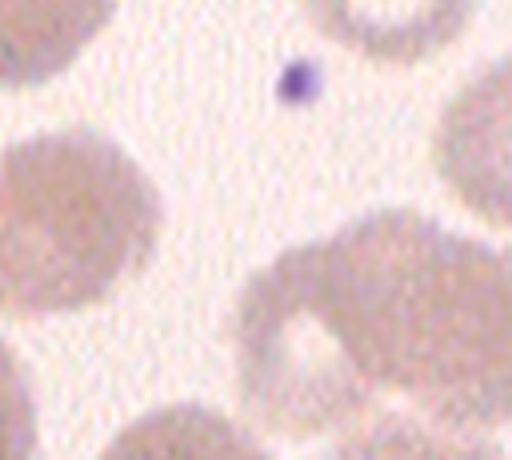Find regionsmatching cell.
Wrapping results in <instances>:
<instances>
[{
    "mask_svg": "<svg viewBox=\"0 0 512 460\" xmlns=\"http://www.w3.org/2000/svg\"><path fill=\"white\" fill-rule=\"evenodd\" d=\"M232 368L244 412L308 440L400 392L448 428L512 424V248L412 208L288 248L240 292Z\"/></svg>",
    "mask_w": 512,
    "mask_h": 460,
    "instance_id": "obj_1",
    "label": "cell"
},
{
    "mask_svg": "<svg viewBox=\"0 0 512 460\" xmlns=\"http://www.w3.org/2000/svg\"><path fill=\"white\" fill-rule=\"evenodd\" d=\"M144 168L88 128L0 148V316L36 320L116 296L160 240Z\"/></svg>",
    "mask_w": 512,
    "mask_h": 460,
    "instance_id": "obj_2",
    "label": "cell"
},
{
    "mask_svg": "<svg viewBox=\"0 0 512 460\" xmlns=\"http://www.w3.org/2000/svg\"><path fill=\"white\" fill-rule=\"evenodd\" d=\"M432 164L472 216L512 228V56L488 60L448 96Z\"/></svg>",
    "mask_w": 512,
    "mask_h": 460,
    "instance_id": "obj_3",
    "label": "cell"
},
{
    "mask_svg": "<svg viewBox=\"0 0 512 460\" xmlns=\"http://www.w3.org/2000/svg\"><path fill=\"white\" fill-rule=\"evenodd\" d=\"M304 8L348 52L380 64H416L468 28L476 0H304Z\"/></svg>",
    "mask_w": 512,
    "mask_h": 460,
    "instance_id": "obj_4",
    "label": "cell"
},
{
    "mask_svg": "<svg viewBox=\"0 0 512 460\" xmlns=\"http://www.w3.org/2000/svg\"><path fill=\"white\" fill-rule=\"evenodd\" d=\"M116 0H0V88L64 72L112 20Z\"/></svg>",
    "mask_w": 512,
    "mask_h": 460,
    "instance_id": "obj_5",
    "label": "cell"
},
{
    "mask_svg": "<svg viewBox=\"0 0 512 460\" xmlns=\"http://www.w3.org/2000/svg\"><path fill=\"white\" fill-rule=\"evenodd\" d=\"M100 460H268V452L224 412L172 404L132 420Z\"/></svg>",
    "mask_w": 512,
    "mask_h": 460,
    "instance_id": "obj_6",
    "label": "cell"
},
{
    "mask_svg": "<svg viewBox=\"0 0 512 460\" xmlns=\"http://www.w3.org/2000/svg\"><path fill=\"white\" fill-rule=\"evenodd\" d=\"M328 460H504L496 444L424 416H380L352 428Z\"/></svg>",
    "mask_w": 512,
    "mask_h": 460,
    "instance_id": "obj_7",
    "label": "cell"
},
{
    "mask_svg": "<svg viewBox=\"0 0 512 460\" xmlns=\"http://www.w3.org/2000/svg\"><path fill=\"white\" fill-rule=\"evenodd\" d=\"M0 460H40L36 400L20 356L0 340Z\"/></svg>",
    "mask_w": 512,
    "mask_h": 460,
    "instance_id": "obj_8",
    "label": "cell"
}]
</instances>
